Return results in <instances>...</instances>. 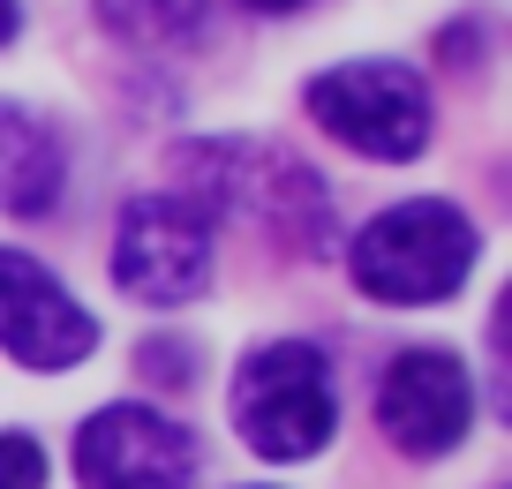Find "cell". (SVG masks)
Segmentation results:
<instances>
[{
	"mask_svg": "<svg viewBox=\"0 0 512 489\" xmlns=\"http://www.w3.org/2000/svg\"><path fill=\"white\" fill-rule=\"evenodd\" d=\"M482 234L460 204L445 196H415V204H392L354 234L347 271L369 301H392V309H430V301L460 294V279L475 271Z\"/></svg>",
	"mask_w": 512,
	"mask_h": 489,
	"instance_id": "6da1fadb",
	"label": "cell"
},
{
	"mask_svg": "<svg viewBox=\"0 0 512 489\" xmlns=\"http://www.w3.org/2000/svg\"><path fill=\"white\" fill-rule=\"evenodd\" d=\"M234 429L264 459H317L339 429L332 369L309 339H272L256 347L234 377Z\"/></svg>",
	"mask_w": 512,
	"mask_h": 489,
	"instance_id": "7a4b0ae2",
	"label": "cell"
},
{
	"mask_svg": "<svg viewBox=\"0 0 512 489\" xmlns=\"http://www.w3.org/2000/svg\"><path fill=\"white\" fill-rule=\"evenodd\" d=\"M309 113H317V128H332L347 151L384 158V166H407V158H422V143H430V91H422V76L400 68V61L324 68V76L309 83Z\"/></svg>",
	"mask_w": 512,
	"mask_h": 489,
	"instance_id": "3957f363",
	"label": "cell"
},
{
	"mask_svg": "<svg viewBox=\"0 0 512 489\" xmlns=\"http://www.w3.org/2000/svg\"><path fill=\"white\" fill-rule=\"evenodd\" d=\"M113 279L128 301L181 309L211 286V211L189 196H128L113 226Z\"/></svg>",
	"mask_w": 512,
	"mask_h": 489,
	"instance_id": "277c9868",
	"label": "cell"
},
{
	"mask_svg": "<svg viewBox=\"0 0 512 489\" xmlns=\"http://www.w3.org/2000/svg\"><path fill=\"white\" fill-rule=\"evenodd\" d=\"M76 474L83 489H189L196 482V437L166 414L136 407H98L76 437Z\"/></svg>",
	"mask_w": 512,
	"mask_h": 489,
	"instance_id": "5b68a950",
	"label": "cell"
},
{
	"mask_svg": "<svg viewBox=\"0 0 512 489\" xmlns=\"http://www.w3.org/2000/svg\"><path fill=\"white\" fill-rule=\"evenodd\" d=\"M0 347L23 369H76L98 347V316H83V301L46 264L0 249Z\"/></svg>",
	"mask_w": 512,
	"mask_h": 489,
	"instance_id": "8992f818",
	"label": "cell"
},
{
	"mask_svg": "<svg viewBox=\"0 0 512 489\" xmlns=\"http://www.w3.org/2000/svg\"><path fill=\"white\" fill-rule=\"evenodd\" d=\"M467 422H475V384H467V369L452 362V354L407 347L400 362L384 369V384H377V429L400 444V452L437 459V452H452V444L467 437Z\"/></svg>",
	"mask_w": 512,
	"mask_h": 489,
	"instance_id": "52a82bcc",
	"label": "cell"
},
{
	"mask_svg": "<svg viewBox=\"0 0 512 489\" xmlns=\"http://www.w3.org/2000/svg\"><path fill=\"white\" fill-rule=\"evenodd\" d=\"M61 181H68V158L53 143V128L31 121L23 106H0V211L46 219L61 204Z\"/></svg>",
	"mask_w": 512,
	"mask_h": 489,
	"instance_id": "ba28073f",
	"label": "cell"
},
{
	"mask_svg": "<svg viewBox=\"0 0 512 489\" xmlns=\"http://www.w3.org/2000/svg\"><path fill=\"white\" fill-rule=\"evenodd\" d=\"M98 23L128 46H196L211 31V0H98Z\"/></svg>",
	"mask_w": 512,
	"mask_h": 489,
	"instance_id": "9c48e42d",
	"label": "cell"
},
{
	"mask_svg": "<svg viewBox=\"0 0 512 489\" xmlns=\"http://www.w3.org/2000/svg\"><path fill=\"white\" fill-rule=\"evenodd\" d=\"M38 482H46L38 437H0V489H38Z\"/></svg>",
	"mask_w": 512,
	"mask_h": 489,
	"instance_id": "30bf717a",
	"label": "cell"
},
{
	"mask_svg": "<svg viewBox=\"0 0 512 489\" xmlns=\"http://www.w3.org/2000/svg\"><path fill=\"white\" fill-rule=\"evenodd\" d=\"M16 23H23V8H16V0H0V46L16 38Z\"/></svg>",
	"mask_w": 512,
	"mask_h": 489,
	"instance_id": "8fae6325",
	"label": "cell"
},
{
	"mask_svg": "<svg viewBox=\"0 0 512 489\" xmlns=\"http://www.w3.org/2000/svg\"><path fill=\"white\" fill-rule=\"evenodd\" d=\"M249 8H264V16H287V8H309V0H249Z\"/></svg>",
	"mask_w": 512,
	"mask_h": 489,
	"instance_id": "7c38bea8",
	"label": "cell"
}]
</instances>
